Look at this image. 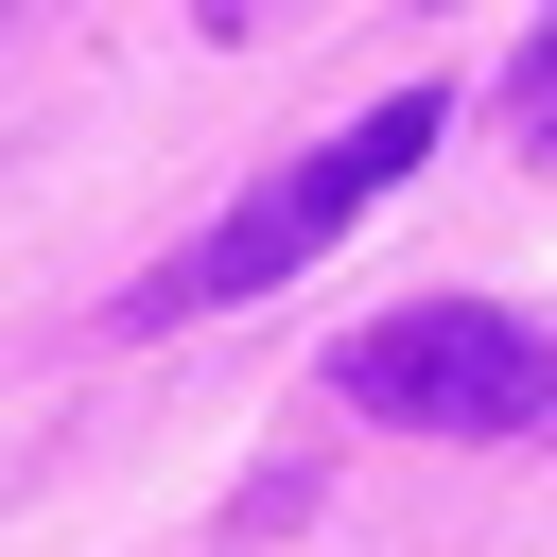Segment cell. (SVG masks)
<instances>
[{"label": "cell", "mask_w": 557, "mask_h": 557, "mask_svg": "<svg viewBox=\"0 0 557 557\" xmlns=\"http://www.w3.org/2000/svg\"><path fill=\"white\" fill-rule=\"evenodd\" d=\"M435 139H453V87H400V104L331 122V139H296V157H278V174H261V191H244L209 244H174V261L122 296V331H191V313H244V296H261V278H296L313 244H348V226H366V209H383V191H400Z\"/></svg>", "instance_id": "obj_1"}, {"label": "cell", "mask_w": 557, "mask_h": 557, "mask_svg": "<svg viewBox=\"0 0 557 557\" xmlns=\"http://www.w3.org/2000/svg\"><path fill=\"white\" fill-rule=\"evenodd\" d=\"M522 122H540V157H557V87H522Z\"/></svg>", "instance_id": "obj_3"}, {"label": "cell", "mask_w": 557, "mask_h": 557, "mask_svg": "<svg viewBox=\"0 0 557 557\" xmlns=\"http://www.w3.org/2000/svg\"><path fill=\"white\" fill-rule=\"evenodd\" d=\"M540 435H557V400H540Z\"/></svg>", "instance_id": "obj_4"}, {"label": "cell", "mask_w": 557, "mask_h": 557, "mask_svg": "<svg viewBox=\"0 0 557 557\" xmlns=\"http://www.w3.org/2000/svg\"><path fill=\"white\" fill-rule=\"evenodd\" d=\"M331 383H348L383 435H540L557 331L505 313V296H418V313H366V331L331 348Z\"/></svg>", "instance_id": "obj_2"}, {"label": "cell", "mask_w": 557, "mask_h": 557, "mask_svg": "<svg viewBox=\"0 0 557 557\" xmlns=\"http://www.w3.org/2000/svg\"><path fill=\"white\" fill-rule=\"evenodd\" d=\"M226 17H261V0H226Z\"/></svg>", "instance_id": "obj_5"}]
</instances>
